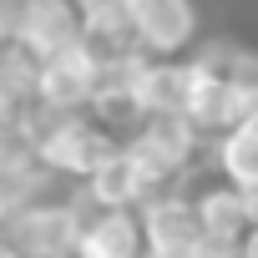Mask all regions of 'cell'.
<instances>
[{"label":"cell","instance_id":"7","mask_svg":"<svg viewBox=\"0 0 258 258\" xmlns=\"http://www.w3.org/2000/svg\"><path fill=\"white\" fill-rule=\"evenodd\" d=\"M76 258H147V233L142 213H106L96 208L81 228Z\"/></svg>","mask_w":258,"mask_h":258},{"label":"cell","instance_id":"1","mask_svg":"<svg viewBox=\"0 0 258 258\" xmlns=\"http://www.w3.org/2000/svg\"><path fill=\"white\" fill-rule=\"evenodd\" d=\"M31 142H36V157L41 167L56 177V182H91L121 147L126 137H116L111 126L91 121V116H71V111H51V106H31V116L21 121Z\"/></svg>","mask_w":258,"mask_h":258},{"label":"cell","instance_id":"5","mask_svg":"<svg viewBox=\"0 0 258 258\" xmlns=\"http://www.w3.org/2000/svg\"><path fill=\"white\" fill-rule=\"evenodd\" d=\"M142 233H147V253H162V258H192L208 233H203V218L192 208L187 192H162L142 208Z\"/></svg>","mask_w":258,"mask_h":258},{"label":"cell","instance_id":"8","mask_svg":"<svg viewBox=\"0 0 258 258\" xmlns=\"http://www.w3.org/2000/svg\"><path fill=\"white\" fill-rule=\"evenodd\" d=\"M192 66V61H187ZM187 116L203 137H228L238 126V86L218 71L192 66V86H187Z\"/></svg>","mask_w":258,"mask_h":258},{"label":"cell","instance_id":"3","mask_svg":"<svg viewBox=\"0 0 258 258\" xmlns=\"http://www.w3.org/2000/svg\"><path fill=\"white\" fill-rule=\"evenodd\" d=\"M96 91H101V61L91 46H76L66 56H51L41 61V81H36V106H51V111H91L96 106Z\"/></svg>","mask_w":258,"mask_h":258},{"label":"cell","instance_id":"15","mask_svg":"<svg viewBox=\"0 0 258 258\" xmlns=\"http://www.w3.org/2000/svg\"><path fill=\"white\" fill-rule=\"evenodd\" d=\"M238 192H243V208H248V223L258 228V177H253V182H243Z\"/></svg>","mask_w":258,"mask_h":258},{"label":"cell","instance_id":"2","mask_svg":"<svg viewBox=\"0 0 258 258\" xmlns=\"http://www.w3.org/2000/svg\"><path fill=\"white\" fill-rule=\"evenodd\" d=\"M91 213H96V203L86 192L51 198V203L31 208L26 218L6 223V243L21 248L26 258H76V243H81V228Z\"/></svg>","mask_w":258,"mask_h":258},{"label":"cell","instance_id":"18","mask_svg":"<svg viewBox=\"0 0 258 258\" xmlns=\"http://www.w3.org/2000/svg\"><path fill=\"white\" fill-rule=\"evenodd\" d=\"M147 258H162V253H147Z\"/></svg>","mask_w":258,"mask_h":258},{"label":"cell","instance_id":"12","mask_svg":"<svg viewBox=\"0 0 258 258\" xmlns=\"http://www.w3.org/2000/svg\"><path fill=\"white\" fill-rule=\"evenodd\" d=\"M137 132L187 177L192 172V162H198V147H203V132H198V126H192V116L187 111H167V116H147L142 126H137Z\"/></svg>","mask_w":258,"mask_h":258},{"label":"cell","instance_id":"13","mask_svg":"<svg viewBox=\"0 0 258 258\" xmlns=\"http://www.w3.org/2000/svg\"><path fill=\"white\" fill-rule=\"evenodd\" d=\"M213 167H218V177L233 182V187L253 182V177H258V132L233 126L228 137H218V147H213Z\"/></svg>","mask_w":258,"mask_h":258},{"label":"cell","instance_id":"11","mask_svg":"<svg viewBox=\"0 0 258 258\" xmlns=\"http://www.w3.org/2000/svg\"><path fill=\"white\" fill-rule=\"evenodd\" d=\"M86 198L96 203V208H106V213H142L147 203H152V192H147V182H142V172H137V162L126 157V147L86 182Z\"/></svg>","mask_w":258,"mask_h":258},{"label":"cell","instance_id":"4","mask_svg":"<svg viewBox=\"0 0 258 258\" xmlns=\"http://www.w3.org/2000/svg\"><path fill=\"white\" fill-rule=\"evenodd\" d=\"M16 46H26L36 61H51V56H66V51L86 46L81 0H26Z\"/></svg>","mask_w":258,"mask_h":258},{"label":"cell","instance_id":"17","mask_svg":"<svg viewBox=\"0 0 258 258\" xmlns=\"http://www.w3.org/2000/svg\"><path fill=\"white\" fill-rule=\"evenodd\" d=\"M0 258H26V253H21V248H11V243H6V248H0Z\"/></svg>","mask_w":258,"mask_h":258},{"label":"cell","instance_id":"6","mask_svg":"<svg viewBox=\"0 0 258 258\" xmlns=\"http://www.w3.org/2000/svg\"><path fill=\"white\" fill-rule=\"evenodd\" d=\"M126 6H132V21H137V36H142L147 56L172 61L177 51H187L198 41L192 0H126Z\"/></svg>","mask_w":258,"mask_h":258},{"label":"cell","instance_id":"14","mask_svg":"<svg viewBox=\"0 0 258 258\" xmlns=\"http://www.w3.org/2000/svg\"><path fill=\"white\" fill-rule=\"evenodd\" d=\"M192 258H243V248L238 243H203Z\"/></svg>","mask_w":258,"mask_h":258},{"label":"cell","instance_id":"10","mask_svg":"<svg viewBox=\"0 0 258 258\" xmlns=\"http://www.w3.org/2000/svg\"><path fill=\"white\" fill-rule=\"evenodd\" d=\"M187 86H192V66H187V61L147 56V66H142V76H137V106H142V116L187 111Z\"/></svg>","mask_w":258,"mask_h":258},{"label":"cell","instance_id":"9","mask_svg":"<svg viewBox=\"0 0 258 258\" xmlns=\"http://www.w3.org/2000/svg\"><path fill=\"white\" fill-rule=\"evenodd\" d=\"M192 198V208H198V218H203V233H208V243H238L243 248V238H248V208H243V192L233 187V182H203L198 192H187Z\"/></svg>","mask_w":258,"mask_h":258},{"label":"cell","instance_id":"16","mask_svg":"<svg viewBox=\"0 0 258 258\" xmlns=\"http://www.w3.org/2000/svg\"><path fill=\"white\" fill-rule=\"evenodd\" d=\"M243 258H258V228H248V238H243Z\"/></svg>","mask_w":258,"mask_h":258}]
</instances>
